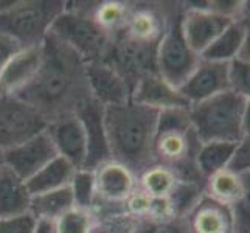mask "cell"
Returning <instances> with one entry per match:
<instances>
[{
	"label": "cell",
	"mask_w": 250,
	"mask_h": 233,
	"mask_svg": "<svg viewBox=\"0 0 250 233\" xmlns=\"http://www.w3.org/2000/svg\"><path fill=\"white\" fill-rule=\"evenodd\" d=\"M204 194L231 207L243 194V179L229 168L222 169L205 179Z\"/></svg>",
	"instance_id": "26"
},
{
	"label": "cell",
	"mask_w": 250,
	"mask_h": 233,
	"mask_svg": "<svg viewBox=\"0 0 250 233\" xmlns=\"http://www.w3.org/2000/svg\"><path fill=\"white\" fill-rule=\"evenodd\" d=\"M132 233H188V232L184 218L157 219V218L145 216L135 221Z\"/></svg>",
	"instance_id": "30"
},
{
	"label": "cell",
	"mask_w": 250,
	"mask_h": 233,
	"mask_svg": "<svg viewBox=\"0 0 250 233\" xmlns=\"http://www.w3.org/2000/svg\"><path fill=\"white\" fill-rule=\"evenodd\" d=\"M180 16H182V6L176 3L156 53L157 75L177 89L188 80V76L201 61V56L189 48L184 38Z\"/></svg>",
	"instance_id": "6"
},
{
	"label": "cell",
	"mask_w": 250,
	"mask_h": 233,
	"mask_svg": "<svg viewBox=\"0 0 250 233\" xmlns=\"http://www.w3.org/2000/svg\"><path fill=\"white\" fill-rule=\"evenodd\" d=\"M151 202H152L151 197L148 194H145L140 188H137L135 191L131 194V197L126 201L125 212L127 214H131V216L137 218V219L145 218V216H148V214H149Z\"/></svg>",
	"instance_id": "36"
},
{
	"label": "cell",
	"mask_w": 250,
	"mask_h": 233,
	"mask_svg": "<svg viewBox=\"0 0 250 233\" xmlns=\"http://www.w3.org/2000/svg\"><path fill=\"white\" fill-rule=\"evenodd\" d=\"M47 120L28 103L8 95L0 97V148L8 151L45 131Z\"/></svg>",
	"instance_id": "8"
},
{
	"label": "cell",
	"mask_w": 250,
	"mask_h": 233,
	"mask_svg": "<svg viewBox=\"0 0 250 233\" xmlns=\"http://www.w3.org/2000/svg\"><path fill=\"white\" fill-rule=\"evenodd\" d=\"M131 101L159 112L176 107H191V105L185 100L180 90L167 83L157 73L146 75L137 81L132 90Z\"/></svg>",
	"instance_id": "18"
},
{
	"label": "cell",
	"mask_w": 250,
	"mask_h": 233,
	"mask_svg": "<svg viewBox=\"0 0 250 233\" xmlns=\"http://www.w3.org/2000/svg\"><path fill=\"white\" fill-rule=\"evenodd\" d=\"M42 64V45L22 48L0 75V97L17 95L34 80Z\"/></svg>",
	"instance_id": "19"
},
{
	"label": "cell",
	"mask_w": 250,
	"mask_h": 233,
	"mask_svg": "<svg viewBox=\"0 0 250 233\" xmlns=\"http://www.w3.org/2000/svg\"><path fill=\"white\" fill-rule=\"evenodd\" d=\"M229 169L239 176L250 172V135H244L243 139L236 143Z\"/></svg>",
	"instance_id": "34"
},
{
	"label": "cell",
	"mask_w": 250,
	"mask_h": 233,
	"mask_svg": "<svg viewBox=\"0 0 250 233\" xmlns=\"http://www.w3.org/2000/svg\"><path fill=\"white\" fill-rule=\"evenodd\" d=\"M65 10L62 0L0 2V34L21 48L42 45L56 17Z\"/></svg>",
	"instance_id": "3"
},
{
	"label": "cell",
	"mask_w": 250,
	"mask_h": 233,
	"mask_svg": "<svg viewBox=\"0 0 250 233\" xmlns=\"http://www.w3.org/2000/svg\"><path fill=\"white\" fill-rule=\"evenodd\" d=\"M231 22L218 13L210 10V2H184L180 27L184 38L194 53L202 55L219 34L226 30Z\"/></svg>",
	"instance_id": "10"
},
{
	"label": "cell",
	"mask_w": 250,
	"mask_h": 233,
	"mask_svg": "<svg viewBox=\"0 0 250 233\" xmlns=\"http://www.w3.org/2000/svg\"><path fill=\"white\" fill-rule=\"evenodd\" d=\"M73 205L75 202L70 187H65L61 190H55V191L31 196L28 213H31L38 221L42 219L55 222L67 210H70Z\"/></svg>",
	"instance_id": "23"
},
{
	"label": "cell",
	"mask_w": 250,
	"mask_h": 233,
	"mask_svg": "<svg viewBox=\"0 0 250 233\" xmlns=\"http://www.w3.org/2000/svg\"><path fill=\"white\" fill-rule=\"evenodd\" d=\"M84 59L48 33L42 42V64L34 80L14 97L28 103L47 120L73 115L92 98Z\"/></svg>",
	"instance_id": "1"
},
{
	"label": "cell",
	"mask_w": 250,
	"mask_h": 233,
	"mask_svg": "<svg viewBox=\"0 0 250 233\" xmlns=\"http://www.w3.org/2000/svg\"><path fill=\"white\" fill-rule=\"evenodd\" d=\"M188 233H236L233 209L202 194L184 218Z\"/></svg>",
	"instance_id": "17"
},
{
	"label": "cell",
	"mask_w": 250,
	"mask_h": 233,
	"mask_svg": "<svg viewBox=\"0 0 250 233\" xmlns=\"http://www.w3.org/2000/svg\"><path fill=\"white\" fill-rule=\"evenodd\" d=\"M156 53L157 45L145 44L123 33H117L112 38V45L104 61L122 73L134 90L140 78L157 73Z\"/></svg>",
	"instance_id": "9"
},
{
	"label": "cell",
	"mask_w": 250,
	"mask_h": 233,
	"mask_svg": "<svg viewBox=\"0 0 250 233\" xmlns=\"http://www.w3.org/2000/svg\"><path fill=\"white\" fill-rule=\"evenodd\" d=\"M236 143L229 142H207L201 143L196 155V167L202 179L205 180L216 172L227 169L233 157Z\"/></svg>",
	"instance_id": "24"
},
{
	"label": "cell",
	"mask_w": 250,
	"mask_h": 233,
	"mask_svg": "<svg viewBox=\"0 0 250 233\" xmlns=\"http://www.w3.org/2000/svg\"><path fill=\"white\" fill-rule=\"evenodd\" d=\"M189 105L207 101L230 90V64L201 59L188 80L179 87Z\"/></svg>",
	"instance_id": "13"
},
{
	"label": "cell",
	"mask_w": 250,
	"mask_h": 233,
	"mask_svg": "<svg viewBox=\"0 0 250 233\" xmlns=\"http://www.w3.org/2000/svg\"><path fill=\"white\" fill-rule=\"evenodd\" d=\"M55 157H58V152L45 129L27 142L5 151V165L27 182Z\"/></svg>",
	"instance_id": "12"
},
{
	"label": "cell",
	"mask_w": 250,
	"mask_h": 233,
	"mask_svg": "<svg viewBox=\"0 0 250 233\" xmlns=\"http://www.w3.org/2000/svg\"><path fill=\"white\" fill-rule=\"evenodd\" d=\"M33 233H56L55 229V222L51 221H42V219H36V226H34Z\"/></svg>",
	"instance_id": "41"
},
{
	"label": "cell",
	"mask_w": 250,
	"mask_h": 233,
	"mask_svg": "<svg viewBox=\"0 0 250 233\" xmlns=\"http://www.w3.org/2000/svg\"><path fill=\"white\" fill-rule=\"evenodd\" d=\"M159 110L134 101L104 107L110 160L122 163L139 177L154 165L152 145Z\"/></svg>",
	"instance_id": "2"
},
{
	"label": "cell",
	"mask_w": 250,
	"mask_h": 233,
	"mask_svg": "<svg viewBox=\"0 0 250 233\" xmlns=\"http://www.w3.org/2000/svg\"><path fill=\"white\" fill-rule=\"evenodd\" d=\"M19 50H22L19 44H16L13 39L3 36V34H0V75H2V72L5 70L8 63L11 61L13 56Z\"/></svg>",
	"instance_id": "38"
},
{
	"label": "cell",
	"mask_w": 250,
	"mask_h": 233,
	"mask_svg": "<svg viewBox=\"0 0 250 233\" xmlns=\"http://www.w3.org/2000/svg\"><path fill=\"white\" fill-rule=\"evenodd\" d=\"M243 22L246 25V36H244V44H243V50H241L239 59H244V61L250 63V17L244 19Z\"/></svg>",
	"instance_id": "39"
},
{
	"label": "cell",
	"mask_w": 250,
	"mask_h": 233,
	"mask_svg": "<svg viewBox=\"0 0 250 233\" xmlns=\"http://www.w3.org/2000/svg\"><path fill=\"white\" fill-rule=\"evenodd\" d=\"M47 132L58 155L70 162L76 169H83L87 160V140L78 115H65L48 123Z\"/></svg>",
	"instance_id": "15"
},
{
	"label": "cell",
	"mask_w": 250,
	"mask_h": 233,
	"mask_svg": "<svg viewBox=\"0 0 250 233\" xmlns=\"http://www.w3.org/2000/svg\"><path fill=\"white\" fill-rule=\"evenodd\" d=\"M132 2H123V0H104V2H87L89 13L92 19L100 27L107 31L112 38L123 30L127 21L129 11H131Z\"/></svg>",
	"instance_id": "25"
},
{
	"label": "cell",
	"mask_w": 250,
	"mask_h": 233,
	"mask_svg": "<svg viewBox=\"0 0 250 233\" xmlns=\"http://www.w3.org/2000/svg\"><path fill=\"white\" fill-rule=\"evenodd\" d=\"M243 5L244 2H238V0H213L210 2V10L227 17V19L241 21Z\"/></svg>",
	"instance_id": "37"
},
{
	"label": "cell",
	"mask_w": 250,
	"mask_h": 233,
	"mask_svg": "<svg viewBox=\"0 0 250 233\" xmlns=\"http://www.w3.org/2000/svg\"><path fill=\"white\" fill-rule=\"evenodd\" d=\"M76 171L78 169L70 162L61 157V155H58L27 180V188L31 196L65 188L70 185Z\"/></svg>",
	"instance_id": "21"
},
{
	"label": "cell",
	"mask_w": 250,
	"mask_h": 233,
	"mask_svg": "<svg viewBox=\"0 0 250 233\" xmlns=\"http://www.w3.org/2000/svg\"><path fill=\"white\" fill-rule=\"evenodd\" d=\"M70 191L76 207L92 210L95 204V174L90 169H78L70 182Z\"/></svg>",
	"instance_id": "29"
},
{
	"label": "cell",
	"mask_w": 250,
	"mask_h": 233,
	"mask_svg": "<svg viewBox=\"0 0 250 233\" xmlns=\"http://www.w3.org/2000/svg\"><path fill=\"white\" fill-rule=\"evenodd\" d=\"M244 101L238 93L229 90L189 107L191 125L199 142L238 143L243 139L241 115Z\"/></svg>",
	"instance_id": "5"
},
{
	"label": "cell",
	"mask_w": 250,
	"mask_h": 233,
	"mask_svg": "<svg viewBox=\"0 0 250 233\" xmlns=\"http://www.w3.org/2000/svg\"><path fill=\"white\" fill-rule=\"evenodd\" d=\"M241 129H243V137L250 135V98L244 101L243 115H241Z\"/></svg>",
	"instance_id": "40"
},
{
	"label": "cell",
	"mask_w": 250,
	"mask_h": 233,
	"mask_svg": "<svg viewBox=\"0 0 250 233\" xmlns=\"http://www.w3.org/2000/svg\"><path fill=\"white\" fill-rule=\"evenodd\" d=\"M135 221L137 218L126 212L103 214V216H97V224L92 233H132Z\"/></svg>",
	"instance_id": "31"
},
{
	"label": "cell",
	"mask_w": 250,
	"mask_h": 233,
	"mask_svg": "<svg viewBox=\"0 0 250 233\" xmlns=\"http://www.w3.org/2000/svg\"><path fill=\"white\" fill-rule=\"evenodd\" d=\"M230 90L244 100L250 98V63L235 59L230 63Z\"/></svg>",
	"instance_id": "33"
},
{
	"label": "cell",
	"mask_w": 250,
	"mask_h": 233,
	"mask_svg": "<svg viewBox=\"0 0 250 233\" xmlns=\"http://www.w3.org/2000/svg\"><path fill=\"white\" fill-rule=\"evenodd\" d=\"M89 89L92 98L101 106H118L129 103L132 98V87L123 75L106 61L85 64Z\"/></svg>",
	"instance_id": "14"
},
{
	"label": "cell",
	"mask_w": 250,
	"mask_h": 233,
	"mask_svg": "<svg viewBox=\"0 0 250 233\" xmlns=\"http://www.w3.org/2000/svg\"><path fill=\"white\" fill-rule=\"evenodd\" d=\"M76 115L81 120L87 140V160L83 169L95 171L104 162L110 160L109 142L104 125V106L90 98L78 109Z\"/></svg>",
	"instance_id": "16"
},
{
	"label": "cell",
	"mask_w": 250,
	"mask_h": 233,
	"mask_svg": "<svg viewBox=\"0 0 250 233\" xmlns=\"http://www.w3.org/2000/svg\"><path fill=\"white\" fill-rule=\"evenodd\" d=\"M165 5L167 3L132 2L127 21L120 33L145 44L159 45L176 6V3L171 6Z\"/></svg>",
	"instance_id": "11"
},
{
	"label": "cell",
	"mask_w": 250,
	"mask_h": 233,
	"mask_svg": "<svg viewBox=\"0 0 250 233\" xmlns=\"http://www.w3.org/2000/svg\"><path fill=\"white\" fill-rule=\"evenodd\" d=\"M177 182L179 179L174 172L159 163H154L149 168H146L139 176V188L151 199L169 197Z\"/></svg>",
	"instance_id": "27"
},
{
	"label": "cell",
	"mask_w": 250,
	"mask_h": 233,
	"mask_svg": "<svg viewBox=\"0 0 250 233\" xmlns=\"http://www.w3.org/2000/svg\"><path fill=\"white\" fill-rule=\"evenodd\" d=\"M244 36H246L244 22L243 21L231 22L216 38V41L201 55V59L211 63L230 64L231 61L239 58L244 44Z\"/></svg>",
	"instance_id": "22"
},
{
	"label": "cell",
	"mask_w": 250,
	"mask_h": 233,
	"mask_svg": "<svg viewBox=\"0 0 250 233\" xmlns=\"http://www.w3.org/2000/svg\"><path fill=\"white\" fill-rule=\"evenodd\" d=\"M95 174V204L97 216L125 212V204L139 188V177L115 160H107L93 171Z\"/></svg>",
	"instance_id": "7"
},
{
	"label": "cell",
	"mask_w": 250,
	"mask_h": 233,
	"mask_svg": "<svg viewBox=\"0 0 250 233\" xmlns=\"http://www.w3.org/2000/svg\"><path fill=\"white\" fill-rule=\"evenodd\" d=\"M243 179V194L231 205L236 221V233H250V172L241 174Z\"/></svg>",
	"instance_id": "32"
},
{
	"label": "cell",
	"mask_w": 250,
	"mask_h": 233,
	"mask_svg": "<svg viewBox=\"0 0 250 233\" xmlns=\"http://www.w3.org/2000/svg\"><path fill=\"white\" fill-rule=\"evenodd\" d=\"M97 216L93 210L81 209L73 205L70 210H67L62 216L55 221L56 233H92Z\"/></svg>",
	"instance_id": "28"
},
{
	"label": "cell",
	"mask_w": 250,
	"mask_h": 233,
	"mask_svg": "<svg viewBox=\"0 0 250 233\" xmlns=\"http://www.w3.org/2000/svg\"><path fill=\"white\" fill-rule=\"evenodd\" d=\"M50 33L85 63L104 61L112 45V36L92 19L87 2H65V10L56 17Z\"/></svg>",
	"instance_id": "4"
},
{
	"label": "cell",
	"mask_w": 250,
	"mask_h": 233,
	"mask_svg": "<svg viewBox=\"0 0 250 233\" xmlns=\"http://www.w3.org/2000/svg\"><path fill=\"white\" fill-rule=\"evenodd\" d=\"M36 218L31 213L0 219V233H33Z\"/></svg>",
	"instance_id": "35"
},
{
	"label": "cell",
	"mask_w": 250,
	"mask_h": 233,
	"mask_svg": "<svg viewBox=\"0 0 250 233\" xmlns=\"http://www.w3.org/2000/svg\"><path fill=\"white\" fill-rule=\"evenodd\" d=\"M5 165V149L0 148V168Z\"/></svg>",
	"instance_id": "42"
},
{
	"label": "cell",
	"mask_w": 250,
	"mask_h": 233,
	"mask_svg": "<svg viewBox=\"0 0 250 233\" xmlns=\"http://www.w3.org/2000/svg\"><path fill=\"white\" fill-rule=\"evenodd\" d=\"M30 202L31 194L27 182L3 165L0 168V219L28 213Z\"/></svg>",
	"instance_id": "20"
}]
</instances>
